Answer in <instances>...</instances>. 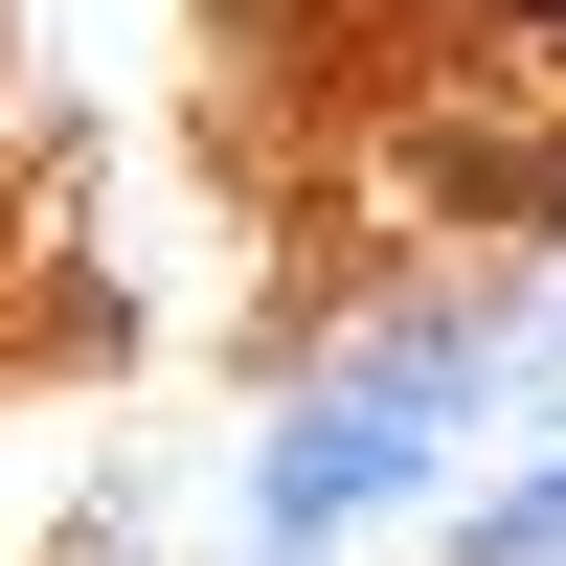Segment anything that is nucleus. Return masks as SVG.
<instances>
[{"label": "nucleus", "instance_id": "obj_3", "mask_svg": "<svg viewBox=\"0 0 566 566\" xmlns=\"http://www.w3.org/2000/svg\"><path fill=\"white\" fill-rule=\"evenodd\" d=\"M544 250H566V181H544Z\"/></svg>", "mask_w": 566, "mask_h": 566}, {"label": "nucleus", "instance_id": "obj_1", "mask_svg": "<svg viewBox=\"0 0 566 566\" xmlns=\"http://www.w3.org/2000/svg\"><path fill=\"white\" fill-rule=\"evenodd\" d=\"M453 408H408V386H363V363H295V386L250 408V453H227V544L250 566H363V544H408L453 499Z\"/></svg>", "mask_w": 566, "mask_h": 566}, {"label": "nucleus", "instance_id": "obj_2", "mask_svg": "<svg viewBox=\"0 0 566 566\" xmlns=\"http://www.w3.org/2000/svg\"><path fill=\"white\" fill-rule=\"evenodd\" d=\"M431 566H566V431H544V453H499L476 522H431Z\"/></svg>", "mask_w": 566, "mask_h": 566}]
</instances>
